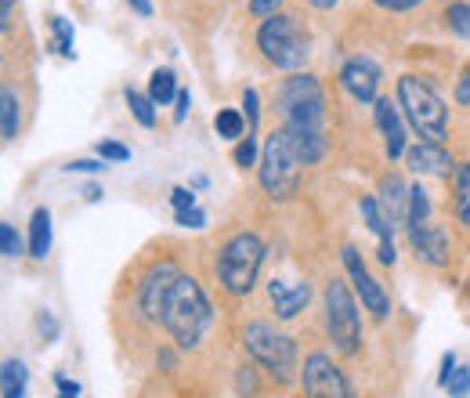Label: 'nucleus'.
I'll list each match as a JSON object with an SVG mask.
<instances>
[{
    "mask_svg": "<svg viewBox=\"0 0 470 398\" xmlns=\"http://www.w3.org/2000/svg\"><path fill=\"white\" fill-rule=\"evenodd\" d=\"M235 164H239V167H253V164H261V160H257V138H253V135H246V138L235 146Z\"/></svg>",
    "mask_w": 470,
    "mask_h": 398,
    "instance_id": "7c9ffc66",
    "label": "nucleus"
},
{
    "mask_svg": "<svg viewBox=\"0 0 470 398\" xmlns=\"http://www.w3.org/2000/svg\"><path fill=\"white\" fill-rule=\"evenodd\" d=\"M171 203H174V210L182 214V210H192V207H196V196H192V189H174V192H171Z\"/></svg>",
    "mask_w": 470,
    "mask_h": 398,
    "instance_id": "4c0bfd02",
    "label": "nucleus"
},
{
    "mask_svg": "<svg viewBox=\"0 0 470 398\" xmlns=\"http://www.w3.org/2000/svg\"><path fill=\"white\" fill-rule=\"evenodd\" d=\"M300 380H304L307 398H351V387H348L344 373L333 366V358L326 351H311L304 358Z\"/></svg>",
    "mask_w": 470,
    "mask_h": 398,
    "instance_id": "1a4fd4ad",
    "label": "nucleus"
},
{
    "mask_svg": "<svg viewBox=\"0 0 470 398\" xmlns=\"http://www.w3.org/2000/svg\"><path fill=\"white\" fill-rule=\"evenodd\" d=\"M275 105L282 112V127L293 135H323L326 123V94L319 87L315 76L307 73H293L289 80L279 84Z\"/></svg>",
    "mask_w": 470,
    "mask_h": 398,
    "instance_id": "f03ea898",
    "label": "nucleus"
},
{
    "mask_svg": "<svg viewBox=\"0 0 470 398\" xmlns=\"http://www.w3.org/2000/svg\"><path fill=\"white\" fill-rule=\"evenodd\" d=\"M377 8H384V12H412V8H420L423 0H373Z\"/></svg>",
    "mask_w": 470,
    "mask_h": 398,
    "instance_id": "f704fd0d",
    "label": "nucleus"
},
{
    "mask_svg": "<svg viewBox=\"0 0 470 398\" xmlns=\"http://www.w3.org/2000/svg\"><path fill=\"white\" fill-rule=\"evenodd\" d=\"M51 48L58 51V55H66V58H73V22L69 19H62V15H55L51 19Z\"/></svg>",
    "mask_w": 470,
    "mask_h": 398,
    "instance_id": "bb28decb",
    "label": "nucleus"
},
{
    "mask_svg": "<svg viewBox=\"0 0 470 398\" xmlns=\"http://www.w3.org/2000/svg\"><path fill=\"white\" fill-rule=\"evenodd\" d=\"M66 171L69 174H98V171H105V164H98V160H73V164H66Z\"/></svg>",
    "mask_w": 470,
    "mask_h": 398,
    "instance_id": "e433bc0d",
    "label": "nucleus"
},
{
    "mask_svg": "<svg viewBox=\"0 0 470 398\" xmlns=\"http://www.w3.org/2000/svg\"><path fill=\"white\" fill-rule=\"evenodd\" d=\"M51 250V210L48 207H37L33 217H30V253L37 261H44Z\"/></svg>",
    "mask_w": 470,
    "mask_h": 398,
    "instance_id": "6ab92c4d",
    "label": "nucleus"
},
{
    "mask_svg": "<svg viewBox=\"0 0 470 398\" xmlns=\"http://www.w3.org/2000/svg\"><path fill=\"white\" fill-rule=\"evenodd\" d=\"M341 84H344V91H348L355 102H373V98H377V87H380V66H377L373 58L359 55V58H351V62L344 66Z\"/></svg>",
    "mask_w": 470,
    "mask_h": 398,
    "instance_id": "f8f14e48",
    "label": "nucleus"
},
{
    "mask_svg": "<svg viewBox=\"0 0 470 398\" xmlns=\"http://www.w3.org/2000/svg\"><path fill=\"white\" fill-rule=\"evenodd\" d=\"M377 203H380V210H384V217L391 225L405 221V214H409V189H405V181L398 174H387L380 181V199Z\"/></svg>",
    "mask_w": 470,
    "mask_h": 398,
    "instance_id": "a211bd4d",
    "label": "nucleus"
},
{
    "mask_svg": "<svg viewBox=\"0 0 470 398\" xmlns=\"http://www.w3.org/2000/svg\"><path fill=\"white\" fill-rule=\"evenodd\" d=\"M307 4H311V8H319V12H330V8L337 4V0H307Z\"/></svg>",
    "mask_w": 470,
    "mask_h": 398,
    "instance_id": "49530a36",
    "label": "nucleus"
},
{
    "mask_svg": "<svg viewBox=\"0 0 470 398\" xmlns=\"http://www.w3.org/2000/svg\"><path fill=\"white\" fill-rule=\"evenodd\" d=\"M178 76L171 73V69H155L152 73V80H148V98L155 102V105H167V102H178Z\"/></svg>",
    "mask_w": 470,
    "mask_h": 398,
    "instance_id": "412c9836",
    "label": "nucleus"
},
{
    "mask_svg": "<svg viewBox=\"0 0 470 398\" xmlns=\"http://www.w3.org/2000/svg\"><path fill=\"white\" fill-rule=\"evenodd\" d=\"M243 109H246V123H250L246 135H257V116H261V98H257V91H246V94H243Z\"/></svg>",
    "mask_w": 470,
    "mask_h": 398,
    "instance_id": "473e14b6",
    "label": "nucleus"
},
{
    "mask_svg": "<svg viewBox=\"0 0 470 398\" xmlns=\"http://www.w3.org/2000/svg\"><path fill=\"white\" fill-rule=\"evenodd\" d=\"M445 391H448V398H466V394H470V369H459V366H456V373H452V380L445 384Z\"/></svg>",
    "mask_w": 470,
    "mask_h": 398,
    "instance_id": "2f4dec72",
    "label": "nucleus"
},
{
    "mask_svg": "<svg viewBox=\"0 0 470 398\" xmlns=\"http://www.w3.org/2000/svg\"><path fill=\"white\" fill-rule=\"evenodd\" d=\"M0 253H4L8 261H15L19 253H22V239H19V232H15V225H0Z\"/></svg>",
    "mask_w": 470,
    "mask_h": 398,
    "instance_id": "c85d7f7f",
    "label": "nucleus"
},
{
    "mask_svg": "<svg viewBox=\"0 0 470 398\" xmlns=\"http://www.w3.org/2000/svg\"><path fill=\"white\" fill-rule=\"evenodd\" d=\"M26 380H30L26 366L15 362V358H8V362H4V373H0V387H4V398H26Z\"/></svg>",
    "mask_w": 470,
    "mask_h": 398,
    "instance_id": "b1692460",
    "label": "nucleus"
},
{
    "mask_svg": "<svg viewBox=\"0 0 470 398\" xmlns=\"http://www.w3.org/2000/svg\"><path fill=\"white\" fill-rule=\"evenodd\" d=\"M409 239H412L416 253H420L427 264H445V261H448V235H445L441 225H430V221H427V225L412 228Z\"/></svg>",
    "mask_w": 470,
    "mask_h": 398,
    "instance_id": "dca6fc26",
    "label": "nucleus"
},
{
    "mask_svg": "<svg viewBox=\"0 0 470 398\" xmlns=\"http://www.w3.org/2000/svg\"><path fill=\"white\" fill-rule=\"evenodd\" d=\"M377 127L384 135V149L391 160L405 156V123H402V109L391 102V98H377Z\"/></svg>",
    "mask_w": 470,
    "mask_h": 398,
    "instance_id": "ddd939ff",
    "label": "nucleus"
},
{
    "mask_svg": "<svg viewBox=\"0 0 470 398\" xmlns=\"http://www.w3.org/2000/svg\"><path fill=\"white\" fill-rule=\"evenodd\" d=\"M261 264H264V243H261L253 232L232 235V239L221 246V257H217L221 287H225L232 297L250 294L253 283H257V276H261Z\"/></svg>",
    "mask_w": 470,
    "mask_h": 398,
    "instance_id": "39448f33",
    "label": "nucleus"
},
{
    "mask_svg": "<svg viewBox=\"0 0 470 398\" xmlns=\"http://www.w3.org/2000/svg\"><path fill=\"white\" fill-rule=\"evenodd\" d=\"M456 102L459 105H470V69H463L459 84H456Z\"/></svg>",
    "mask_w": 470,
    "mask_h": 398,
    "instance_id": "ea45409f",
    "label": "nucleus"
},
{
    "mask_svg": "<svg viewBox=\"0 0 470 398\" xmlns=\"http://www.w3.org/2000/svg\"><path fill=\"white\" fill-rule=\"evenodd\" d=\"M253 387H257V384H253V373L243 369V373H239V391H243V394H253Z\"/></svg>",
    "mask_w": 470,
    "mask_h": 398,
    "instance_id": "37998d69",
    "label": "nucleus"
},
{
    "mask_svg": "<svg viewBox=\"0 0 470 398\" xmlns=\"http://www.w3.org/2000/svg\"><path fill=\"white\" fill-rule=\"evenodd\" d=\"M210 323H214V308H210L203 287L192 276H178V283L167 294L160 326L178 341V348L189 351V348H196L203 341V333L210 330Z\"/></svg>",
    "mask_w": 470,
    "mask_h": 398,
    "instance_id": "f257e3e1",
    "label": "nucleus"
},
{
    "mask_svg": "<svg viewBox=\"0 0 470 398\" xmlns=\"http://www.w3.org/2000/svg\"><path fill=\"white\" fill-rule=\"evenodd\" d=\"M452 196H456V214H459V221L470 228V164H459V167H456Z\"/></svg>",
    "mask_w": 470,
    "mask_h": 398,
    "instance_id": "4be33fe9",
    "label": "nucleus"
},
{
    "mask_svg": "<svg viewBox=\"0 0 470 398\" xmlns=\"http://www.w3.org/2000/svg\"><path fill=\"white\" fill-rule=\"evenodd\" d=\"M214 127H217V138H228V142H239L246 130H250V123H246V116L239 109H221L217 119H214Z\"/></svg>",
    "mask_w": 470,
    "mask_h": 398,
    "instance_id": "5701e85b",
    "label": "nucleus"
},
{
    "mask_svg": "<svg viewBox=\"0 0 470 398\" xmlns=\"http://www.w3.org/2000/svg\"><path fill=\"white\" fill-rule=\"evenodd\" d=\"M359 210H362V217H366V225L373 228V235L380 239V250H377V257H380V264H395V239H391V232H395V225L384 217V210H380V203L373 199V196H366L362 203H359Z\"/></svg>",
    "mask_w": 470,
    "mask_h": 398,
    "instance_id": "2eb2a0df",
    "label": "nucleus"
},
{
    "mask_svg": "<svg viewBox=\"0 0 470 398\" xmlns=\"http://www.w3.org/2000/svg\"><path fill=\"white\" fill-rule=\"evenodd\" d=\"M398 105L405 112V119L412 123V130L430 142V146H441L445 135H448V112H445V102L434 94L430 84H423L420 76H402L398 80Z\"/></svg>",
    "mask_w": 470,
    "mask_h": 398,
    "instance_id": "7ed1b4c3",
    "label": "nucleus"
},
{
    "mask_svg": "<svg viewBox=\"0 0 470 398\" xmlns=\"http://www.w3.org/2000/svg\"><path fill=\"white\" fill-rule=\"evenodd\" d=\"M268 301H271V308H275V315L279 319H297L304 308H307V301H311V287L307 283H282V279H271L268 283Z\"/></svg>",
    "mask_w": 470,
    "mask_h": 398,
    "instance_id": "4468645a",
    "label": "nucleus"
},
{
    "mask_svg": "<svg viewBox=\"0 0 470 398\" xmlns=\"http://www.w3.org/2000/svg\"><path fill=\"white\" fill-rule=\"evenodd\" d=\"M178 276H182V272L174 269L171 261L155 264V269L145 276L137 305H141V315H145L148 323H160V319H164V305H167V294H171V287L178 283Z\"/></svg>",
    "mask_w": 470,
    "mask_h": 398,
    "instance_id": "9b49d317",
    "label": "nucleus"
},
{
    "mask_svg": "<svg viewBox=\"0 0 470 398\" xmlns=\"http://www.w3.org/2000/svg\"><path fill=\"white\" fill-rule=\"evenodd\" d=\"M405 156H409V167H412L416 174H452V171H456V164H452V156L445 153V146L420 142V146H412Z\"/></svg>",
    "mask_w": 470,
    "mask_h": 398,
    "instance_id": "f3484780",
    "label": "nucleus"
},
{
    "mask_svg": "<svg viewBox=\"0 0 470 398\" xmlns=\"http://www.w3.org/2000/svg\"><path fill=\"white\" fill-rule=\"evenodd\" d=\"M189 105H192V94H189V91H182V94H178V109H174V119H178V123L189 116Z\"/></svg>",
    "mask_w": 470,
    "mask_h": 398,
    "instance_id": "79ce46f5",
    "label": "nucleus"
},
{
    "mask_svg": "<svg viewBox=\"0 0 470 398\" xmlns=\"http://www.w3.org/2000/svg\"><path fill=\"white\" fill-rule=\"evenodd\" d=\"M94 153H98L102 160H112V164H127V160H130V149H127V146H120V142H105V138L94 146Z\"/></svg>",
    "mask_w": 470,
    "mask_h": 398,
    "instance_id": "c756f323",
    "label": "nucleus"
},
{
    "mask_svg": "<svg viewBox=\"0 0 470 398\" xmlns=\"http://www.w3.org/2000/svg\"><path fill=\"white\" fill-rule=\"evenodd\" d=\"M37 330L44 333V341H55V337H58V323H55V315H51V312H40V315H37Z\"/></svg>",
    "mask_w": 470,
    "mask_h": 398,
    "instance_id": "58836bf2",
    "label": "nucleus"
},
{
    "mask_svg": "<svg viewBox=\"0 0 470 398\" xmlns=\"http://www.w3.org/2000/svg\"><path fill=\"white\" fill-rule=\"evenodd\" d=\"M326 330L341 351L359 348V308H355L348 283H341V279H330V287H326Z\"/></svg>",
    "mask_w": 470,
    "mask_h": 398,
    "instance_id": "6e6552de",
    "label": "nucleus"
},
{
    "mask_svg": "<svg viewBox=\"0 0 470 398\" xmlns=\"http://www.w3.org/2000/svg\"><path fill=\"white\" fill-rule=\"evenodd\" d=\"M344 269H348V276H351V283H355V294L362 297L366 312H373V319H387V312H391L387 294H384V287L369 276L366 261H362V253H359L355 246H344Z\"/></svg>",
    "mask_w": 470,
    "mask_h": 398,
    "instance_id": "9d476101",
    "label": "nucleus"
},
{
    "mask_svg": "<svg viewBox=\"0 0 470 398\" xmlns=\"http://www.w3.org/2000/svg\"><path fill=\"white\" fill-rule=\"evenodd\" d=\"M127 4H130L141 19H148V15H152V0H127Z\"/></svg>",
    "mask_w": 470,
    "mask_h": 398,
    "instance_id": "c03bdc74",
    "label": "nucleus"
},
{
    "mask_svg": "<svg viewBox=\"0 0 470 398\" xmlns=\"http://www.w3.org/2000/svg\"><path fill=\"white\" fill-rule=\"evenodd\" d=\"M127 105H130V112H134V119L141 123V127H152L155 123V102L148 98V94H141V91H127Z\"/></svg>",
    "mask_w": 470,
    "mask_h": 398,
    "instance_id": "a878e982",
    "label": "nucleus"
},
{
    "mask_svg": "<svg viewBox=\"0 0 470 398\" xmlns=\"http://www.w3.org/2000/svg\"><path fill=\"white\" fill-rule=\"evenodd\" d=\"M445 22H448L452 33H459V37L470 40V4H448L445 8Z\"/></svg>",
    "mask_w": 470,
    "mask_h": 398,
    "instance_id": "cd10ccee",
    "label": "nucleus"
},
{
    "mask_svg": "<svg viewBox=\"0 0 470 398\" xmlns=\"http://www.w3.org/2000/svg\"><path fill=\"white\" fill-rule=\"evenodd\" d=\"M243 344L271 376H279V380L293 376V369H297V344H293V337L279 333L268 323H250L243 330Z\"/></svg>",
    "mask_w": 470,
    "mask_h": 398,
    "instance_id": "0eeeda50",
    "label": "nucleus"
},
{
    "mask_svg": "<svg viewBox=\"0 0 470 398\" xmlns=\"http://www.w3.org/2000/svg\"><path fill=\"white\" fill-rule=\"evenodd\" d=\"M0 26H12V0H0Z\"/></svg>",
    "mask_w": 470,
    "mask_h": 398,
    "instance_id": "a18cd8bd",
    "label": "nucleus"
},
{
    "mask_svg": "<svg viewBox=\"0 0 470 398\" xmlns=\"http://www.w3.org/2000/svg\"><path fill=\"white\" fill-rule=\"evenodd\" d=\"M0 135H4V142L19 138V98L12 87L0 91Z\"/></svg>",
    "mask_w": 470,
    "mask_h": 398,
    "instance_id": "aec40b11",
    "label": "nucleus"
},
{
    "mask_svg": "<svg viewBox=\"0 0 470 398\" xmlns=\"http://www.w3.org/2000/svg\"><path fill=\"white\" fill-rule=\"evenodd\" d=\"M279 4L282 0H250V12L261 19H271V15H279Z\"/></svg>",
    "mask_w": 470,
    "mask_h": 398,
    "instance_id": "c9c22d12",
    "label": "nucleus"
},
{
    "mask_svg": "<svg viewBox=\"0 0 470 398\" xmlns=\"http://www.w3.org/2000/svg\"><path fill=\"white\" fill-rule=\"evenodd\" d=\"M300 156H297V146L289 138V130L279 127L264 138V149H261V164H257V178H261V189L271 196V199H286L293 196L297 181H300Z\"/></svg>",
    "mask_w": 470,
    "mask_h": 398,
    "instance_id": "20e7f679",
    "label": "nucleus"
},
{
    "mask_svg": "<svg viewBox=\"0 0 470 398\" xmlns=\"http://www.w3.org/2000/svg\"><path fill=\"white\" fill-rule=\"evenodd\" d=\"M427 217H430V199H427V192H423L420 185H412V189H409V214H405L409 232L420 228V225H427Z\"/></svg>",
    "mask_w": 470,
    "mask_h": 398,
    "instance_id": "393cba45",
    "label": "nucleus"
},
{
    "mask_svg": "<svg viewBox=\"0 0 470 398\" xmlns=\"http://www.w3.org/2000/svg\"><path fill=\"white\" fill-rule=\"evenodd\" d=\"M178 225H182V228H203V225H207V214H203L200 207L182 210V214H178Z\"/></svg>",
    "mask_w": 470,
    "mask_h": 398,
    "instance_id": "72a5a7b5",
    "label": "nucleus"
},
{
    "mask_svg": "<svg viewBox=\"0 0 470 398\" xmlns=\"http://www.w3.org/2000/svg\"><path fill=\"white\" fill-rule=\"evenodd\" d=\"M257 48L275 69H286V73L300 69L307 62V55H311V40H307V33L300 30V22L293 15L264 19L261 30H257Z\"/></svg>",
    "mask_w": 470,
    "mask_h": 398,
    "instance_id": "423d86ee",
    "label": "nucleus"
},
{
    "mask_svg": "<svg viewBox=\"0 0 470 398\" xmlns=\"http://www.w3.org/2000/svg\"><path fill=\"white\" fill-rule=\"evenodd\" d=\"M452 373H456V355H452V351H448V355H445V358H441V373H438V384H441V387H445V384H448V380H452Z\"/></svg>",
    "mask_w": 470,
    "mask_h": 398,
    "instance_id": "a19ab883",
    "label": "nucleus"
}]
</instances>
